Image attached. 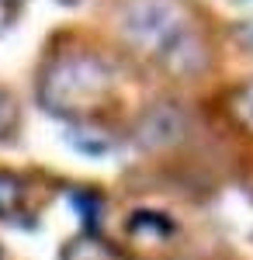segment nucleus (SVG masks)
<instances>
[{"label":"nucleus","instance_id":"f257e3e1","mask_svg":"<svg viewBox=\"0 0 253 260\" xmlns=\"http://www.w3.org/2000/svg\"><path fill=\"white\" fill-rule=\"evenodd\" d=\"M121 24L142 52L174 70H198L195 56H201V49L195 45L187 14L174 0H129Z\"/></svg>","mask_w":253,"mask_h":260},{"label":"nucleus","instance_id":"f03ea898","mask_svg":"<svg viewBox=\"0 0 253 260\" xmlns=\"http://www.w3.org/2000/svg\"><path fill=\"white\" fill-rule=\"evenodd\" d=\"M111 98V66L94 52H62L42 77V101L59 115H94Z\"/></svg>","mask_w":253,"mask_h":260},{"label":"nucleus","instance_id":"0eeeda50","mask_svg":"<svg viewBox=\"0 0 253 260\" xmlns=\"http://www.w3.org/2000/svg\"><path fill=\"white\" fill-rule=\"evenodd\" d=\"M229 108H233V118L239 128H246L253 136V80L243 83L239 90L233 94V101H229Z\"/></svg>","mask_w":253,"mask_h":260},{"label":"nucleus","instance_id":"20e7f679","mask_svg":"<svg viewBox=\"0 0 253 260\" xmlns=\"http://www.w3.org/2000/svg\"><path fill=\"white\" fill-rule=\"evenodd\" d=\"M24 191H28L24 177L11 174V170H0V219L18 215L21 205H24Z\"/></svg>","mask_w":253,"mask_h":260},{"label":"nucleus","instance_id":"7ed1b4c3","mask_svg":"<svg viewBox=\"0 0 253 260\" xmlns=\"http://www.w3.org/2000/svg\"><path fill=\"white\" fill-rule=\"evenodd\" d=\"M180 136V115L174 108H153L146 118L139 121V139L146 142L149 149H160V146H170V142Z\"/></svg>","mask_w":253,"mask_h":260},{"label":"nucleus","instance_id":"39448f33","mask_svg":"<svg viewBox=\"0 0 253 260\" xmlns=\"http://www.w3.org/2000/svg\"><path fill=\"white\" fill-rule=\"evenodd\" d=\"M59 260H118V253L94 236H80L59 253Z\"/></svg>","mask_w":253,"mask_h":260},{"label":"nucleus","instance_id":"423d86ee","mask_svg":"<svg viewBox=\"0 0 253 260\" xmlns=\"http://www.w3.org/2000/svg\"><path fill=\"white\" fill-rule=\"evenodd\" d=\"M129 233L136 240H153V243H163V236L170 233V222L156 212H136L132 222H129Z\"/></svg>","mask_w":253,"mask_h":260}]
</instances>
